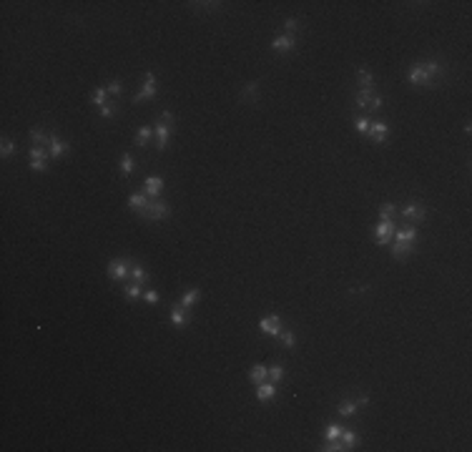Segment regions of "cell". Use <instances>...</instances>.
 Returning <instances> with one entry per match:
<instances>
[{
    "instance_id": "ffe728a7",
    "label": "cell",
    "mask_w": 472,
    "mask_h": 452,
    "mask_svg": "<svg viewBox=\"0 0 472 452\" xmlns=\"http://www.w3.org/2000/svg\"><path fill=\"white\" fill-rule=\"evenodd\" d=\"M357 412H359V402L357 399H342L337 404V414H342V417H354Z\"/></svg>"
},
{
    "instance_id": "6da1fadb",
    "label": "cell",
    "mask_w": 472,
    "mask_h": 452,
    "mask_svg": "<svg viewBox=\"0 0 472 452\" xmlns=\"http://www.w3.org/2000/svg\"><path fill=\"white\" fill-rule=\"evenodd\" d=\"M447 73V63L442 58H429V61H419L412 63L407 71V81L412 86H422V88H434V83Z\"/></svg>"
},
{
    "instance_id": "44dd1931",
    "label": "cell",
    "mask_w": 472,
    "mask_h": 452,
    "mask_svg": "<svg viewBox=\"0 0 472 452\" xmlns=\"http://www.w3.org/2000/svg\"><path fill=\"white\" fill-rule=\"evenodd\" d=\"M148 201H151V198H148L146 193H131V196H128V208L136 211V213H141V211L146 208Z\"/></svg>"
},
{
    "instance_id": "5b68a950",
    "label": "cell",
    "mask_w": 472,
    "mask_h": 452,
    "mask_svg": "<svg viewBox=\"0 0 472 452\" xmlns=\"http://www.w3.org/2000/svg\"><path fill=\"white\" fill-rule=\"evenodd\" d=\"M399 213H402V218L409 223V226H417V223H422L424 221V216H427V206L422 203V201H407L402 208H399Z\"/></svg>"
},
{
    "instance_id": "1f68e13d",
    "label": "cell",
    "mask_w": 472,
    "mask_h": 452,
    "mask_svg": "<svg viewBox=\"0 0 472 452\" xmlns=\"http://www.w3.org/2000/svg\"><path fill=\"white\" fill-rule=\"evenodd\" d=\"M106 93H111V96H116V98H118V96L123 93V81H121V78L108 81V83H106Z\"/></svg>"
},
{
    "instance_id": "d6a6232c",
    "label": "cell",
    "mask_w": 472,
    "mask_h": 452,
    "mask_svg": "<svg viewBox=\"0 0 472 452\" xmlns=\"http://www.w3.org/2000/svg\"><path fill=\"white\" fill-rule=\"evenodd\" d=\"M279 339H282V344H284V347H289V349H294V347H297V334H294V332H289V329H282V332H279Z\"/></svg>"
},
{
    "instance_id": "484cf974",
    "label": "cell",
    "mask_w": 472,
    "mask_h": 452,
    "mask_svg": "<svg viewBox=\"0 0 472 452\" xmlns=\"http://www.w3.org/2000/svg\"><path fill=\"white\" fill-rule=\"evenodd\" d=\"M131 279H133V282H138V284H143V287H146V284L151 282L148 272H146V269H143V267H141L138 262H136V264H133V269H131Z\"/></svg>"
},
{
    "instance_id": "f35d334b",
    "label": "cell",
    "mask_w": 472,
    "mask_h": 452,
    "mask_svg": "<svg viewBox=\"0 0 472 452\" xmlns=\"http://www.w3.org/2000/svg\"><path fill=\"white\" fill-rule=\"evenodd\" d=\"M31 171L46 173V171H48V161H46V158H31Z\"/></svg>"
},
{
    "instance_id": "d590c367",
    "label": "cell",
    "mask_w": 472,
    "mask_h": 452,
    "mask_svg": "<svg viewBox=\"0 0 472 452\" xmlns=\"http://www.w3.org/2000/svg\"><path fill=\"white\" fill-rule=\"evenodd\" d=\"M394 211H397V206L392 201H384L379 206V218H394Z\"/></svg>"
},
{
    "instance_id": "f546056e",
    "label": "cell",
    "mask_w": 472,
    "mask_h": 452,
    "mask_svg": "<svg viewBox=\"0 0 472 452\" xmlns=\"http://www.w3.org/2000/svg\"><path fill=\"white\" fill-rule=\"evenodd\" d=\"M198 299H201V292H198V289H188V292H186V294L181 297V307L191 309V307H193V304H196Z\"/></svg>"
},
{
    "instance_id": "5bb4252c",
    "label": "cell",
    "mask_w": 472,
    "mask_h": 452,
    "mask_svg": "<svg viewBox=\"0 0 472 452\" xmlns=\"http://www.w3.org/2000/svg\"><path fill=\"white\" fill-rule=\"evenodd\" d=\"M387 131H389V126H387L384 121H372V123H369V131H367V136H369V138H374L377 143H384V138H387Z\"/></svg>"
},
{
    "instance_id": "d4e9b609",
    "label": "cell",
    "mask_w": 472,
    "mask_h": 452,
    "mask_svg": "<svg viewBox=\"0 0 472 452\" xmlns=\"http://www.w3.org/2000/svg\"><path fill=\"white\" fill-rule=\"evenodd\" d=\"M374 73L372 71H367V68H357V83L362 86V88H372L374 86Z\"/></svg>"
},
{
    "instance_id": "ba28073f",
    "label": "cell",
    "mask_w": 472,
    "mask_h": 452,
    "mask_svg": "<svg viewBox=\"0 0 472 452\" xmlns=\"http://www.w3.org/2000/svg\"><path fill=\"white\" fill-rule=\"evenodd\" d=\"M168 319H171V324L176 327V329H186L188 324H191V319H193V314H191V309H186V307H173L171 309V314H168Z\"/></svg>"
},
{
    "instance_id": "277c9868",
    "label": "cell",
    "mask_w": 472,
    "mask_h": 452,
    "mask_svg": "<svg viewBox=\"0 0 472 452\" xmlns=\"http://www.w3.org/2000/svg\"><path fill=\"white\" fill-rule=\"evenodd\" d=\"M394 232H397V221H394V218H379V221L374 223V229H372V237H374V242H377L379 247H387V244L392 242Z\"/></svg>"
},
{
    "instance_id": "ee69618b",
    "label": "cell",
    "mask_w": 472,
    "mask_h": 452,
    "mask_svg": "<svg viewBox=\"0 0 472 452\" xmlns=\"http://www.w3.org/2000/svg\"><path fill=\"white\" fill-rule=\"evenodd\" d=\"M193 8H201V11H218L221 3H191Z\"/></svg>"
},
{
    "instance_id": "4dcf8cb0",
    "label": "cell",
    "mask_w": 472,
    "mask_h": 452,
    "mask_svg": "<svg viewBox=\"0 0 472 452\" xmlns=\"http://www.w3.org/2000/svg\"><path fill=\"white\" fill-rule=\"evenodd\" d=\"M282 379H284V364H279V362H277V364H272V367H269V382H274V384L279 387V384H282Z\"/></svg>"
},
{
    "instance_id": "8fae6325",
    "label": "cell",
    "mask_w": 472,
    "mask_h": 452,
    "mask_svg": "<svg viewBox=\"0 0 472 452\" xmlns=\"http://www.w3.org/2000/svg\"><path fill=\"white\" fill-rule=\"evenodd\" d=\"M417 239H419V234H417V226H404V229H397V232H394V237H392V242L409 244V247H414V244H417Z\"/></svg>"
},
{
    "instance_id": "4316f807",
    "label": "cell",
    "mask_w": 472,
    "mask_h": 452,
    "mask_svg": "<svg viewBox=\"0 0 472 452\" xmlns=\"http://www.w3.org/2000/svg\"><path fill=\"white\" fill-rule=\"evenodd\" d=\"M51 138H53V136H48L46 131H38V128L31 131V141H33V146H43V148H46V146H51Z\"/></svg>"
},
{
    "instance_id": "b9f144b4",
    "label": "cell",
    "mask_w": 472,
    "mask_h": 452,
    "mask_svg": "<svg viewBox=\"0 0 472 452\" xmlns=\"http://www.w3.org/2000/svg\"><path fill=\"white\" fill-rule=\"evenodd\" d=\"M48 156H51V151L43 148V146H33V148H31V158H46V161H48Z\"/></svg>"
},
{
    "instance_id": "30bf717a",
    "label": "cell",
    "mask_w": 472,
    "mask_h": 452,
    "mask_svg": "<svg viewBox=\"0 0 472 452\" xmlns=\"http://www.w3.org/2000/svg\"><path fill=\"white\" fill-rule=\"evenodd\" d=\"M297 48V36H289V33H284V36H277L274 41H272V51L274 53H279V56H284V53H292Z\"/></svg>"
},
{
    "instance_id": "3957f363",
    "label": "cell",
    "mask_w": 472,
    "mask_h": 452,
    "mask_svg": "<svg viewBox=\"0 0 472 452\" xmlns=\"http://www.w3.org/2000/svg\"><path fill=\"white\" fill-rule=\"evenodd\" d=\"M133 259H128V257H118V259H111L108 262V267H106V272H108V279L111 282H126L128 277H131V269H133Z\"/></svg>"
},
{
    "instance_id": "7a4b0ae2",
    "label": "cell",
    "mask_w": 472,
    "mask_h": 452,
    "mask_svg": "<svg viewBox=\"0 0 472 452\" xmlns=\"http://www.w3.org/2000/svg\"><path fill=\"white\" fill-rule=\"evenodd\" d=\"M138 216L146 218V221H166V218L171 216V206H168V201H163V198H151V201L146 203V208H143Z\"/></svg>"
},
{
    "instance_id": "836d02e7",
    "label": "cell",
    "mask_w": 472,
    "mask_h": 452,
    "mask_svg": "<svg viewBox=\"0 0 472 452\" xmlns=\"http://www.w3.org/2000/svg\"><path fill=\"white\" fill-rule=\"evenodd\" d=\"M91 103H93L96 108L106 106V103H108V101H106V88H96V91L91 93Z\"/></svg>"
},
{
    "instance_id": "7bdbcfd3",
    "label": "cell",
    "mask_w": 472,
    "mask_h": 452,
    "mask_svg": "<svg viewBox=\"0 0 472 452\" xmlns=\"http://www.w3.org/2000/svg\"><path fill=\"white\" fill-rule=\"evenodd\" d=\"M143 299H146V304H158V302H161V294L153 292V289H148V292L143 294Z\"/></svg>"
},
{
    "instance_id": "8992f818",
    "label": "cell",
    "mask_w": 472,
    "mask_h": 452,
    "mask_svg": "<svg viewBox=\"0 0 472 452\" xmlns=\"http://www.w3.org/2000/svg\"><path fill=\"white\" fill-rule=\"evenodd\" d=\"M354 106L364 108V111H379L384 106V98L377 96L372 88H362L359 93H354Z\"/></svg>"
},
{
    "instance_id": "9c48e42d",
    "label": "cell",
    "mask_w": 472,
    "mask_h": 452,
    "mask_svg": "<svg viewBox=\"0 0 472 452\" xmlns=\"http://www.w3.org/2000/svg\"><path fill=\"white\" fill-rule=\"evenodd\" d=\"M259 329H262L264 334H269V337H279V332L284 329V322H282V317L269 314V317H262V319H259Z\"/></svg>"
},
{
    "instance_id": "7c38bea8",
    "label": "cell",
    "mask_w": 472,
    "mask_h": 452,
    "mask_svg": "<svg viewBox=\"0 0 472 452\" xmlns=\"http://www.w3.org/2000/svg\"><path fill=\"white\" fill-rule=\"evenodd\" d=\"M143 193H146L148 198H158V196L163 193V178H161V176H148V178L143 181Z\"/></svg>"
},
{
    "instance_id": "7402d4cb",
    "label": "cell",
    "mask_w": 472,
    "mask_h": 452,
    "mask_svg": "<svg viewBox=\"0 0 472 452\" xmlns=\"http://www.w3.org/2000/svg\"><path fill=\"white\" fill-rule=\"evenodd\" d=\"M141 294H143V284H138V282H128V284H123V297H126L128 302H136Z\"/></svg>"
},
{
    "instance_id": "74e56055",
    "label": "cell",
    "mask_w": 472,
    "mask_h": 452,
    "mask_svg": "<svg viewBox=\"0 0 472 452\" xmlns=\"http://www.w3.org/2000/svg\"><path fill=\"white\" fill-rule=\"evenodd\" d=\"M16 151V141L13 138H3V146H0V153H3V158H11Z\"/></svg>"
},
{
    "instance_id": "83f0119b",
    "label": "cell",
    "mask_w": 472,
    "mask_h": 452,
    "mask_svg": "<svg viewBox=\"0 0 472 452\" xmlns=\"http://www.w3.org/2000/svg\"><path fill=\"white\" fill-rule=\"evenodd\" d=\"M342 432H344V427H342L339 422H329V424H327V429H324V439H327V442L339 439V437H342Z\"/></svg>"
},
{
    "instance_id": "60d3db41",
    "label": "cell",
    "mask_w": 472,
    "mask_h": 452,
    "mask_svg": "<svg viewBox=\"0 0 472 452\" xmlns=\"http://www.w3.org/2000/svg\"><path fill=\"white\" fill-rule=\"evenodd\" d=\"M322 449H324V452H347V447L342 444V439H332V442H327Z\"/></svg>"
},
{
    "instance_id": "2e32d148",
    "label": "cell",
    "mask_w": 472,
    "mask_h": 452,
    "mask_svg": "<svg viewBox=\"0 0 472 452\" xmlns=\"http://www.w3.org/2000/svg\"><path fill=\"white\" fill-rule=\"evenodd\" d=\"M153 133H156V138H158V151H166V146H168V136H171V126H166V123H161V121H156V126H153Z\"/></svg>"
},
{
    "instance_id": "f6af8a7d",
    "label": "cell",
    "mask_w": 472,
    "mask_h": 452,
    "mask_svg": "<svg viewBox=\"0 0 472 452\" xmlns=\"http://www.w3.org/2000/svg\"><path fill=\"white\" fill-rule=\"evenodd\" d=\"M158 121H161V123H166V126H171V123H176V116H173L171 111H163V113L158 116Z\"/></svg>"
},
{
    "instance_id": "e575fe53",
    "label": "cell",
    "mask_w": 472,
    "mask_h": 452,
    "mask_svg": "<svg viewBox=\"0 0 472 452\" xmlns=\"http://www.w3.org/2000/svg\"><path fill=\"white\" fill-rule=\"evenodd\" d=\"M284 31H287L289 36L299 33V31H302V21H299V18H287V21H284Z\"/></svg>"
},
{
    "instance_id": "cb8c5ba5",
    "label": "cell",
    "mask_w": 472,
    "mask_h": 452,
    "mask_svg": "<svg viewBox=\"0 0 472 452\" xmlns=\"http://www.w3.org/2000/svg\"><path fill=\"white\" fill-rule=\"evenodd\" d=\"M389 244H392V257L399 259V262L407 259V257L414 252V247H409V244H399V242H389Z\"/></svg>"
},
{
    "instance_id": "f1b7e54d",
    "label": "cell",
    "mask_w": 472,
    "mask_h": 452,
    "mask_svg": "<svg viewBox=\"0 0 472 452\" xmlns=\"http://www.w3.org/2000/svg\"><path fill=\"white\" fill-rule=\"evenodd\" d=\"M339 439H342V444H344L347 449H354V447L359 444V434H357V432H352V429H344Z\"/></svg>"
},
{
    "instance_id": "9a60e30c",
    "label": "cell",
    "mask_w": 472,
    "mask_h": 452,
    "mask_svg": "<svg viewBox=\"0 0 472 452\" xmlns=\"http://www.w3.org/2000/svg\"><path fill=\"white\" fill-rule=\"evenodd\" d=\"M277 397V384L274 382H262V384H257V399L259 402H272Z\"/></svg>"
},
{
    "instance_id": "ac0fdd59",
    "label": "cell",
    "mask_w": 472,
    "mask_h": 452,
    "mask_svg": "<svg viewBox=\"0 0 472 452\" xmlns=\"http://www.w3.org/2000/svg\"><path fill=\"white\" fill-rule=\"evenodd\" d=\"M48 151H51V156H53V158H61L63 153H68V151H71V143H68V141H63L61 136H56V133H53V138H51V148H48Z\"/></svg>"
},
{
    "instance_id": "ab89813d",
    "label": "cell",
    "mask_w": 472,
    "mask_h": 452,
    "mask_svg": "<svg viewBox=\"0 0 472 452\" xmlns=\"http://www.w3.org/2000/svg\"><path fill=\"white\" fill-rule=\"evenodd\" d=\"M369 123H372V121H369L367 116H357V118H354V128H357L359 133H367V131H369Z\"/></svg>"
},
{
    "instance_id": "603a6c76",
    "label": "cell",
    "mask_w": 472,
    "mask_h": 452,
    "mask_svg": "<svg viewBox=\"0 0 472 452\" xmlns=\"http://www.w3.org/2000/svg\"><path fill=\"white\" fill-rule=\"evenodd\" d=\"M118 171H121L123 176H131V173L136 171V158H133V153H123V156H121Z\"/></svg>"
},
{
    "instance_id": "bcb514c9",
    "label": "cell",
    "mask_w": 472,
    "mask_h": 452,
    "mask_svg": "<svg viewBox=\"0 0 472 452\" xmlns=\"http://www.w3.org/2000/svg\"><path fill=\"white\" fill-rule=\"evenodd\" d=\"M357 402H359V407H364V404H369V397H359Z\"/></svg>"
},
{
    "instance_id": "e0dca14e",
    "label": "cell",
    "mask_w": 472,
    "mask_h": 452,
    "mask_svg": "<svg viewBox=\"0 0 472 452\" xmlns=\"http://www.w3.org/2000/svg\"><path fill=\"white\" fill-rule=\"evenodd\" d=\"M269 379V367L267 364H252V369H249V382L257 387V384H262V382H267Z\"/></svg>"
},
{
    "instance_id": "8d00e7d4",
    "label": "cell",
    "mask_w": 472,
    "mask_h": 452,
    "mask_svg": "<svg viewBox=\"0 0 472 452\" xmlns=\"http://www.w3.org/2000/svg\"><path fill=\"white\" fill-rule=\"evenodd\" d=\"M98 113H101V118H116V116H118V106L106 103V106H101V108H98Z\"/></svg>"
},
{
    "instance_id": "d6986e66",
    "label": "cell",
    "mask_w": 472,
    "mask_h": 452,
    "mask_svg": "<svg viewBox=\"0 0 472 452\" xmlns=\"http://www.w3.org/2000/svg\"><path fill=\"white\" fill-rule=\"evenodd\" d=\"M156 133H153V126H141L138 131H136V136H133V141H136V146L138 148H146L148 143H151V138H153Z\"/></svg>"
},
{
    "instance_id": "52a82bcc",
    "label": "cell",
    "mask_w": 472,
    "mask_h": 452,
    "mask_svg": "<svg viewBox=\"0 0 472 452\" xmlns=\"http://www.w3.org/2000/svg\"><path fill=\"white\" fill-rule=\"evenodd\" d=\"M158 96V78H156V73H146L143 76V86H141V91L133 96V103H141V101H151V98H156Z\"/></svg>"
},
{
    "instance_id": "4fadbf2b",
    "label": "cell",
    "mask_w": 472,
    "mask_h": 452,
    "mask_svg": "<svg viewBox=\"0 0 472 452\" xmlns=\"http://www.w3.org/2000/svg\"><path fill=\"white\" fill-rule=\"evenodd\" d=\"M239 101L242 103H257L259 101V81H249L247 86H244V91H242V96H239Z\"/></svg>"
}]
</instances>
